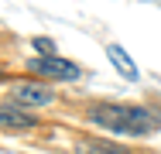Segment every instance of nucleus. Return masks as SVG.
Here are the masks:
<instances>
[{"label": "nucleus", "instance_id": "f257e3e1", "mask_svg": "<svg viewBox=\"0 0 161 154\" xmlns=\"http://www.w3.org/2000/svg\"><path fill=\"white\" fill-rule=\"evenodd\" d=\"M89 120L99 123L103 130L124 134V137H141L154 130V117L144 106H127V103H99L89 110Z\"/></svg>", "mask_w": 161, "mask_h": 154}, {"label": "nucleus", "instance_id": "f03ea898", "mask_svg": "<svg viewBox=\"0 0 161 154\" xmlns=\"http://www.w3.org/2000/svg\"><path fill=\"white\" fill-rule=\"evenodd\" d=\"M28 69L38 72V75H48V79H79V69L72 65V62L58 58V55H41V58H31L28 62Z\"/></svg>", "mask_w": 161, "mask_h": 154}, {"label": "nucleus", "instance_id": "7ed1b4c3", "mask_svg": "<svg viewBox=\"0 0 161 154\" xmlns=\"http://www.w3.org/2000/svg\"><path fill=\"white\" fill-rule=\"evenodd\" d=\"M10 99L17 106H48L55 99V92L38 82H17V86H10Z\"/></svg>", "mask_w": 161, "mask_h": 154}, {"label": "nucleus", "instance_id": "20e7f679", "mask_svg": "<svg viewBox=\"0 0 161 154\" xmlns=\"http://www.w3.org/2000/svg\"><path fill=\"white\" fill-rule=\"evenodd\" d=\"M0 127L28 130V127H34V117H28V113H21V110H14V106H3V103H0Z\"/></svg>", "mask_w": 161, "mask_h": 154}, {"label": "nucleus", "instance_id": "39448f33", "mask_svg": "<svg viewBox=\"0 0 161 154\" xmlns=\"http://www.w3.org/2000/svg\"><path fill=\"white\" fill-rule=\"evenodd\" d=\"M106 55H110V62L120 69V75H124V79H137V65L130 62V55L120 48V45H110V48H106Z\"/></svg>", "mask_w": 161, "mask_h": 154}, {"label": "nucleus", "instance_id": "423d86ee", "mask_svg": "<svg viewBox=\"0 0 161 154\" xmlns=\"http://www.w3.org/2000/svg\"><path fill=\"white\" fill-rule=\"evenodd\" d=\"M79 154H127V147H120V144H106V140H82Z\"/></svg>", "mask_w": 161, "mask_h": 154}, {"label": "nucleus", "instance_id": "0eeeda50", "mask_svg": "<svg viewBox=\"0 0 161 154\" xmlns=\"http://www.w3.org/2000/svg\"><path fill=\"white\" fill-rule=\"evenodd\" d=\"M34 48L45 52V55H52V41H48V38H34Z\"/></svg>", "mask_w": 161, "mask_h": 154}]
</instances>
